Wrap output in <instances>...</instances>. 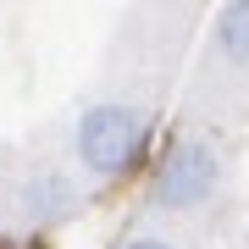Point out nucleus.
<instances>
[{
  "mask_svg": "<svg viewBox=\"0 0 249 249\" xmlns=\"http://www.w3.org/2000/svg\"><path fill=\"white\" fill-rule=\"evenodd\" d=\"M211 55L232 72H249V0H222L211 28Z\"/></svg>",
  "mask_w": 249,
  "mask_h": 249,
  "instance_id": "nucleus-4",
  "label": "nucleus"
},
{
  "mask_svg": "<svg viewBox=\"0 0 249 249\" xmlns=\"http://www.w3.org/2000/svg\"><path fill=\"white\" fill-rule=\"evenodd\" d=\"M72 205H78V188H72L67 172H55V166H39L34 178L22 183V216L28 222H67L72 216Z\"/></svg>",
  "mask_w": 249,
  "mask_h": 249,
  "instance_id": "nucleus-3",
  "label": "nucleus"
},
{
  "mask_svg": "<svg viewBox=\"0 0 249 249\" xmlns=\"http://www.w3.org/2000/svg\"><path fill=\"white\" fill-rule=\"evenodd\" d=\"M155 205L160 211H199L205 199L222 188V155H216V144H205L199 133H183V139H172L166 144V155H160V166H155Z\"/></svg>",
  "mask_w": 249,
  "mask_h": 249,
  "instance_id": "nucleus-2",
  "label": "nucleus"
},
{
  "mask_svg": "<svg viewBox=\"0 0 249 249\" xmlns=\"http://www.w3.org/2000/svg\"><path fill=\"white\" fill-rule=\"evenodd\" d=\"M144 133H150V122H144L139 106H122V100H100L78 116V160L83 172H94V178H122L127 166H139L144 155Z\"/></svg>",
  "mask_w": 249,
  "mask_h": 249,
  "instance_id": "nucleus-1",
  "label": "nucleus"
},
{
  "mask_svg": "<svg viewBox=\"0 0 249 249\" xmlns=\"http://www.w3.org/2000/svg\"><path fill=\"white\" fill-rule=\"evenodd\" d=\"M122 249H178V244H166V238H127Z\"/></svg>",
  "mask_w": 249,
  "mask_h": 249,
  "instance_id": "nucleus-5",
  "label": "nucleus"
}]
</instances>
